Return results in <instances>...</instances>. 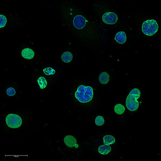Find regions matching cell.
I'll return each mask as SVG.
<instances>
[{"instance_id":"4","label":"cell","mask_w":161,"mask_h":161,"mask_svg":"<svg viewBox=\"0 0 161 161\" xmlns=\"http://www.w3.org/2000/svg\"><path fill=\"white\" fill-rule=\"evenodd\" d=\"M141 92L137 88L131 90L126 97L125 104L127 109L130 111L135 112L137 110L140 105V99Z\"/></svg>"},{"instance_id":"5","label":"cell","mask_w":161,"mask_h":161,"mask_svg":"<svg viewBox=\"0 0 161 161\" xmlns=\"http://www.w3.org/2000/svg\"><path fill=\"white\" fill-rule=\"evenodd\" d=\"M158 23L155 19H147L142 24V32L147 36H153L158 31Z\"/></svg>"},{"instance_id":"15","label":"cell","mask_w":161,"mask_h":161,"mask_svg":"<svg viewBox=\"0 0 161 161\" xmlns=\"http://www.w3.org/2000/svg\"><path fill=\"white\" fill-rule=\"evenodd\" d=\"M110 80L109 74L106 72H103L100 74L99 76V81L102 85H105L108 84Z\"/></svg>"},{"instance_id":"17","label":"cell","mask_w":161,"mask_h":161,"mask_svg":"<svg viewBox=\"0 0 161 161\" xmlns=\"http://www.w3.org/2000/svg\"><path fill=\"white\" fill-rule=\"evenodd\" d=\"M17 90V89L15 86L11 85V86H8L6 89V94L9 97H14L16 95Z\"/></svg>"},{"instance_id":"13","label":"cell","mask_w":161,"mask_h":161,"mask_svg":"<svg viewBox=\"0 0 161 161\" xmlns=\"http://www.w3.org/2000/svg\"><path fill=\"white\" fill-rule=\"evenodd\" d=\"M74 58L73 55L71 52H65L62 53L61 58L62 61L66 64H68L71 63Z\"/></svg>"},{"instance_id":"19","label":"cell","mask_w":161,"mask_h":161,"mask_svg":"<svg viewBox=\"0 0 161 161\" xmlns=\"http://www.w3.org/2000/svg\"><path fill=\"white\" fill-rule=\"evenodd\" d=\"M104 118L102 116H98L95 119V124L97 126H102L104 124Z\"/></svg>"},{"instance_id":"10","label":"cell","mask_w":161,"mask_h":161,"mask_svg":"<svg viewBox=\"0 0 161 161\" xmlns=\"http://www.w3.org/2000/svg\"><path fill=\"white\" fill-rule=\"evenodd\" d=\"M100 144H102L109 145V146H116L117 144L116 139L115 136L114 135H103V136L100 138V140H99V142Z\"/></svg>"},{"instance_id":"6","label":"cell","mask_w":161,"mask_h":161,"mask_svg":"<svg viewBox=\"0 0 161 161\" xmlns=\"http://www.w3.org/2000/svg\"><path fill=\"white\" fill-rule=\"evenodd\" d=\"M5 121L7 126L11 129H18L23 124L21 117L14 113L8 114L6 116Z\"/></svg>"},{"instance_id":"12","label":"cell","mask_w":161,"mask_h":161,"mask_svg":"<svg viewBox=\"0 0 161 161\" xmlns=\"http://www.w3.org/2000/svg\"><path fill=\"white\" fill-rule=\"evenodd\" d=\"M36 84L39 88L41 90H45L48 87L49 80L47 78L42 75H39L36 78Z\"/></svg>"},{"instance_id":"11","label":"cell","mask_w":161,"mask_h":161,"mask_svg":"<svg viewBox=\"0 0 161 161\" xmlns=\"http://www.w3.org/2000/svg\"><path fill=\"white\" fill-rule=\"evenodd\" d=\"M63 141L64 144L69 148H77L79 147L76 138L72 135H67L64 137Z\"/></svg>"},{"instance_id":"8","label":"cell","mask_w":161,"mask_h":161,"mask_svg":"<svg viewBox=\"0 0 161 161\" xmlns=\"http://www.w3.org/2000/svg\"><path fill=\"white\" fill-rule=\"evenodd\" d=\"M118 15L113 12H106L102 16V21L108 25H114L118 22Z\"/></svg>"},{"instance_id":"7","label":"cell","mask_w":161,"mask_h":161,"mask_svg":"<svg viewBox=\"0 0 161 161\" xmlns=\"http://www.w3.org/2000/svg\"><path fill=\"white\" fill-rule=\"evenodd\" d=\"M20 56L26 60L32 61L36 57V53L31 47H24L19 52Z\"/></svg>"},{"instance_id":"1","label":"cell","mask_w":161,"mask_h":161,"mask_svg":"<svg viewBox=\"0 0 161 161\" xmlns=\"http://www.w3.org/2000/svg\"><path fill=\"white\" fill-rule=\"evenodd\" d=\"M55 7L62 23L80 44L95 48L100 40L98 29L82 8L70 0L60 1Z\"/></svg>"},{"instance_id":"16","label":"cell","mask_w":161,"mask_h":161,"mask_svg":"<svg viewBox=\"0 0 161 161\" xmlns=\"http://www.w3.org/2000/svg\"><path fill=\"white\" fill-rule=\"evenodd\" d=\"M42 71L46 76H53L57 74V71L56 69L52 67H47V68H43Z\"/></svg>"},{"instance_id":"14","label":"cell","mask_w":161,"mask_h":161,"mask_svg":"<svg viewBox=\"0 0 161 161\" xmlns=\"http://www.w3.org/2000/svg\"><path fill=\"white\" fill-rule=\"evenodd\" d=\"M114 40L118 43H125L127 40L126 34L124 31H119L117 33L114 38Z\"/></svg>"},{"instance_id":"18","label":"cell","mask_w":161,"mask_h":161,"mask_svg":"<svg viewBox=\"0 0 161 161\" xmlns=\"http://www.w3.org/2000/svg\"><path fill=\"white\" fill-rule=\"evenodd\" d=\"M114 111L118 115H121L125 111V107L121 104H116L114 107Z\"/></svg>"},{"instance_id":"2","label":"cell","mask_w":161,"mask_h":161,"mask_svg":"<svg viewBox=\"0 0 161 161\" xmlns=\"http://www.w3.org/2000/svg\"><path fill=\"white\" fill-rule=\"evenodd\" d=\"M73 97L79 104L81 106H89L96 101V91L92 85L80 84L73 91Z\"/></svg>"},{"instance_id":"3","label":"cell","mask_w":161,"mask_h":161,"mask_svg":"<svg viewBox=\"0 0 161 161\" xmlns=\"http://www.w3.org/2000/svg\"><path fill=\"white\" fill-rule=\"evenodd\" d=\"M1 31L21 29L26 26L24 18L19 14L2 12L0 14Z\"/></svg>"},{"instance_id":"9","label":"cell","mask_w":161,"mask_h":161,"mask_svg":"<svg viewBox=\"0 0 161 161\" xmlns=\"http://www.w3.org/2000/svg\"><path fill=\"white\" fill-rule=\"evenodd\" d=\"M114 147L109 145L100 144L97 147V152L101 155L112 156L114 154Z\"/></svg>"}]
</instances>
